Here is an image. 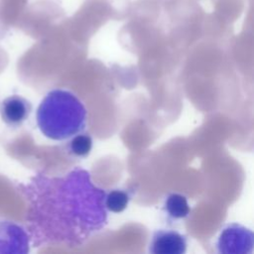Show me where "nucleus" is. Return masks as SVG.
<instances>
[{"mask_svg":"<svg viewBox=\"0 0 254 254\" xmlns=\"http://www.w3.org/2000/svg\"><path fill=\"white\" fill-rule=\"evenodd\" d=\"M19 188L29 204L28 231L34 245L76 246L106 224L105 191L84 170L58 178L38 175Z\"/></svg>","mask_w":254,"mask_h":254,"instance_id":"obj_1","label":"nucleus"},{"mask_svg":"<svg viewBox=\"0 0 254 254\" xmlns=\"http://www.w3.org/2000/svg\"><path fill=\"white\" fill-rule=\"evenodd\" d=\"M36 121L44 136L54 141H64L85 129L87 110L73 92L56 88L40 102Z\"/></svg>","mask_w":254,"mask_h":254,"instance_id":"obj_2","label":"nucleus"},{"mask_svg":"<svg viewBox=\"0 0 254 254\" xmlns=\"http://www.w3.org/2000/svg\"><path fill=\"white\" fill-rule=\"evenodd\" d=\"M59 0H38L27 5L18 22L27 32L44 30L64 16V10Z\"/></svg>","mask_w":254,"mask_h":254,"instance_id":"obj_3","label":"nucleus"},{"mask_svg":"<svg viewBox=\"0 0 254 254\" xmlns=\"http://www.w3.org/2000/svg\"><path fill=\"white\" fill-rule=\"evenodd\" d=\"M215 246L220 254H251L254 233L239 223H229L221 229Z\"/></svg>","mask_w":254,"mask_h":254,"instance_id":"obj_4","label":"nucleus"},{"mask_svg":"<svg viewBox=\"0 0 254 254\" xmlns=\"http://www.w3.org/2000/svg\"><path fill=\"white\" fill-rule=\"evenodd\" d=\"M29 231L15 221L0 220V254H27L30 252Z\"/></svg>","mask_w":254,"mask_h":254,"instance_id":"obj_5","label":"nucleus"},{"mask_svg":"<svg viewBox=\"0 0 254 254\" xmlns=\"http://www.w3.org/2000/svg\"><path fill=\"white\" fill-rule=\"evenodd\" d=\"M187 247L186 235L174 229H158L152 234L148 252L152 254H184Z\"/></svg>","mask_w":254,"mask_h":254,"instance_id":"obj_6","label":"nucleus"},{"mask_svg":"<svg viewBox=\"0 0 254 254\" xmlns=\"http://www.w3.org/2000/svg\"><path fill=\"white\" fill-rule=\"evenodd\" d=\"M32 109V103L27 98L13 94L1 101L0 116L8 127L18 128L29 118Z\"/></svg>","mask_w":254,"mask_h":254,"instance_id":"obj_7","label":"nucleus"},{"mask_svg":"<svg viewBox=\"0 0 254 254\" xmlns=\"http://www.w3.org/2000/svg\"><path fill=\"white\" fill-rule=\"evenodd\" d=\"M111 17L107 0H85L70 21L78 26L97 27Z\"/></svg>","mask_w":254,"mask_h":254,"instance_id":"obj_8","label":"nucleus"},{"mask_svg":"<svg viewBox=\"0 0 254 254\" xmlns=\"http://www.w3.org/2000/svg\"><path fill=\"white\" fill-rule=\"evenodd\" d=\"M163 210L171 219L174 220L186 218L190 213L188 198L179 192H171L166 196L163 204Z\"/></svg>","mask_w":254,"mask_h":254,"instance_id":"obj_9","label":"nucleus"},{"mask_svg":"<svg viewBox=\"0 0 254 254\" xmlns=\"http://www.w3.org/2000/svg\"><path fill=\"white\" fill-rule=\"evenodd\" d=\"M214 14L223 21L237 19L245 6V0H212Z\"/></svg>","mask_w":254,"mask_h":254,"instance_id":"obj_10","label":"nucleus"},{"mask_svg":"<svg viewBox=\"0 0 254 254\" xmlns=\"http://www.w3.org/2000/svg\"><path fill=\"white\" fill-rule=\"evenodd\" d=\"M131 199V193L127 190L115 189L104 195V206L107 211L113 213H120L124 211Z\"/></svg>","mask_w":254,"mask_h":254,"instance_id":"obj_11","label":"nucleus"},{"mask_svg":"<svg viewBox=\"0 0 254 254\" xmlns=\"http://www.w3.org/2000/svg\"><path fill=\"white\" fill-rule=\"evenodd\" d=\"M28 5V0H0V20L4 24L18 22Z\"/></svg>","mask_w":254,"mask_h":254,"instance_id":"obj_12","label":"nucleus"},{"mask_svg":"<svg viewBox=\"0 0 254 254\" xmlns=\"http://www.w3.org/2000/svg\"><path fill=\"white\" fill-rule=\"evenodd\" d=\"M93 146V139L87 133H77L69 138L66 145L67 152L76 158L87 157Z\"/></svg>","mask_w":254,"mask_h":254,"instance_id":"obj_13","label":"nucleus"},{"mask_svg":"<svg viewBox=\"0 0 254 254\" xmlns=\"http://www.w3.org/2000/svg\"><path fill=\"white\" fill-rule=\"evenodd\" d=\"M107 2L110 7L111 18L121 20L129 15L131 0H107Z\"/></svg>","mask_w":254,"mask_h":254,"instance_id":"obj_14","label":"nucleus"}]
</instances>
